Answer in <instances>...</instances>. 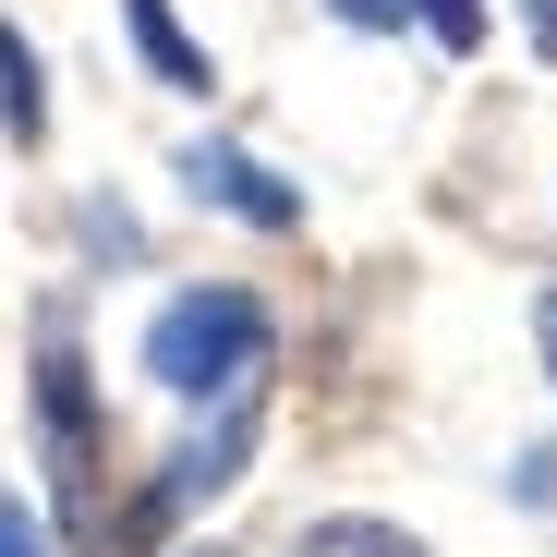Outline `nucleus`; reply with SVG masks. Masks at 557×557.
<instances>
[{"label": "nucleus", "mask_w": 557, "mask_h": 557, "mask_svg": "<svg viewBox=\"0 0 557 557\" xmlns=\"http://www.w3.org/2000/svg\"><path fill=\"white\" fill-rule=\"evenodd\" d=\"M267 304L255 292H231V278H207V292H182V304H158V327H146V376L170 388V400H243V388H267Z\"/></svg>", "instance_id": "1"}, {"label": "nucleus", "mask_w": 557, "mask_h": 557, "mask_svg": "<svg viewBox=\"0 0 557 557\" xmlns=\"http://www.w3.org/2000/svg\"><path fill=\"white\" fill-rule=\"evenodd\" d=\"M37 436H49L61 521L73 533H110V509H98V388H85V339H73L61 304L37 315Z\"/></svg>", "instance_id": "2"}, {"label": "nucleus", "mask_w": 557, "mask_h": 557, "mask_svg": "<svg viewBox=\"0 0 557 557\" xmlns=\"http://www.w3.org/2000/svg\"><path fill=\"white\" fill-rule=\"evenodd\" d=\"M255 400H267V388H243V400H219V424H207L195 448H182L170 473H158V497H146V521H134V533H158V521H182V509H195V497H219V485L243 473V448H255Z\"/></svg>", "instance_id": "3"}, {"label": "nucleus", "mask_w": 557, "mask_h": 557, "mask_svg": "<svg viewBox=\"0 0 557 557\" xmlns=\"http://www.w3.org/2000/svg\"><path fill=\"white\" fill-rule=\"evenodd\" d=\"M182 182H195L207 207H231L243 231H304V195H292L267 158H243V146H195V158H182Z\"/></svg>", "instance_id": "4"}, {"label": "nucleus", "mask_w": 557, "mask_h": 557, "mask_svg": "<svg viewBox=\"0 0 557 557\" xmlns=\"http://www.w3.org/2000/svg\"><path fill=\"white\" fill-rule=\"evenodd\" d=\"M122 25H134V49H146V73H158V85H182V98H207V85H219V61L182 37L170 0H122Z\"/></svg>", "instance_id": "5"}, {"label": "nucleus", "mask_w": 557, "mask_h": 557, "mask_svg": "<svg viewBox=\"0 0 557 557\" xmlns=\"http://www.w3.org/2000/svg\"><path fill=\"white\" fill-rule=\"evenodd\" d=\"M0 122H13V146H37L49 134V98H37V49L0 25Z\"/></svg>", "instance_id": "6"}, {"label": "nucleus", "mask_w": 557, "mask_h": 557, "mask_svg": "<svg viewBox=\"0 0 557 557\" xmlns=\"http://www.w3.org/2000/svg\"><path fill=\"white\" fill-rule=\"evenodd\" d=\"M292 557H424L412 533H388V521H315Z\"/></svg>", "instance_id": "7"}, {"label": "nucleus", "mask_w": 557, "mask_h": 557, "mask_svg": "<svg viewBox=\"0 0 557 557\" xmlns=\"http://www.w3.org/2000/svg\"><path fill=\"white\" fill-rule=\"evenodd\" d=\"M436 49H485V0H412Z\"/></svg>", "instance_id": "8"}, {"label": "nucleus", "mask_w": 557, "mask_h": 557, "mask_svg": "<svg viewBox=\"0 0 557 557\" xmlns=\"http://www.w3.org/2000/svg\"><path fill=\"white\" fill-rule=\"evenodd\" d=\"M0 557H49V533H37V509H25V497H0Z\"/></svg>", "instance_id": "9"}, {"label": "nucleus", "mask_w": 557, "mask_h": 557, "mask_svg": "<svg viewBox=\"0 0 557 557\" xmlns=\"http://www.w3.org/2000/svg\"><path fill=\"white\" fill-rule=\"evenodd\" d=\"M327 13H339V25H363V37H388V25L412 13V0H327Z\"/></svg>", "instance_id": "10"}, {"label": "nucleus", "mask_w": 557, "mask_h": 557, "mask_svg": "<svg viewBox=\"0 0 557 557\" xmlns=\"http://www.w3.org/2000/svg\"><path fill=\"white\" fill-rule=\"evenodd\" d=\"M533 49H545V61H557V0H533Z\"/></svg>", "instance_id": "11"}]
</instances>
